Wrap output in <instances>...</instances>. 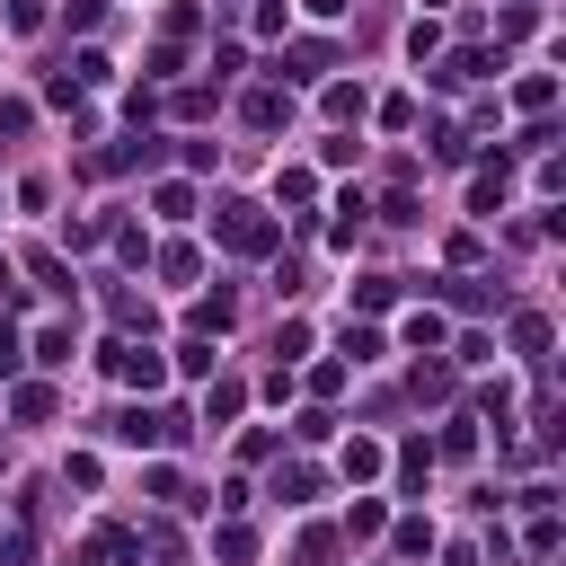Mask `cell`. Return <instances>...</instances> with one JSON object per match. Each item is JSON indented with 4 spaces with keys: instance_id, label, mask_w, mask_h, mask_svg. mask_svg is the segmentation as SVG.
<instances>
[{
    "instance_id": "cell-1",
    "label": "cell",
    "mask_w": 566,
    "mask_h": 566,
    "mask_svg": "<svg viewBox=\"0 0 566 566\" xmlns=\"http://www.w3.org/2000/svg\"><path fill=\"white\" fill-rule=\"evenodd\" d=\"M212 239H222L231 257H274V239H283V222H274V212L266 204H212Z\"/></svg>"
},
{
    "instance_id": "cell-2",
    "label": "cell",
    "mask_w": 566,
    "mask_h": 566,
    "mask_svg": "<svg viewBox=\"0 0 566 566\" xmlns=\"http://www.w3.org/2000/svg\"><path fill=\"white\" fill-rule=\"evenodd\" d=\"M107 372H115L124 390H160V381H169V354H160V345H107Z\"/></svg>"
},
{
    "instance_id": "cell-3",
    "label": "cell",
    "mask_w": 566,
    "mask_h": 566,
    "mask_svg": "<svg viewBox=\"0 0 566 566\" xmlns=\"http://www.w3.org/2000/svg\"><path fill=\"white\" fill-rule=\"evenodd\" d=\"M239 124L248 133H283V124H293V89H248L239 98Z\"/></svg>"
},
{
    "instance_id": "cell-4",
    "label": "cell",
    "mask_w": 566,
    "mask_h": 566,
    "mask_svg": "<svg viewBox=\"0 0 566 566\" xmlns=\"http://www.w3.org/2000/svg\"><path fill=\"white\" fill-rule=\"evenodd\" d=\"M505 195H514V169H505V160L469 177V212H505Z\"/></svg>"
},
{
    "instance_id": "cell-5",
    "label": "cell",
    "mask_w": 566,
    "mask_h": 566,
    "mask_svg": "<svg viewBox=\"0 0 566 566\" xmlns=\"http://www.w3.org/2000/svg\"><path fill=\"white\" fill-rule=\"evenodd\" d=\"M381 469H390V452H381L372 434H354V443H345V478H354V487H372Z\"/></svg>"
},
{
    "instance_id": "cell-6",
    "label": "cell",
    "mask_w": 566,
    "mask_h": 566,
    "mask_svg": "<svg viewBox=\"0 0 566 566\" xmlns=\"http://www.w3.org/2000/svg\"><path fill=\"white\" fill-rule=\"evenodd\" d=\"M10 416H19V424H45V416H53V381H19V390H10Z\"/></svg>"
},
{
    "instance_id": "cell-7",
    "label": "cell",
    "mask_w": 566,
    "mask_h": 566,
    "mask_svg": "<svg viewBox=\"0 0 566 566\" xmlns=\"http://www.w3.org/2000/svg\"><path fill=\"white\" fill-rule=\"evenodd\" d=\"M514 107H522V115H549V107H557V81H549V71H522V81H514Z\"/></svg>"
},
{
    "instance_id": "cell-8",
    "label": "cell",
    "mask_w": 566,
    "mask_h": 566,
    "mask_svg": "<svg viewBox=\"0 0 566 566\" xmlns=\"http://www.w3.org/2000/svg\"><path fill=\"white\" fill-rule=\"evenodd\" d=\"M212 557H222V566H248V557H257V531H248V522H222V531H212Z\"/></svg>"
},
{
    "instance_id": "cell-9",
    "label": "cell",
    "mask_w": 566,
    "mask_h": 566,
    "mask_svg": "<svg viewBox=\"0 0 566 566\" xmlns=\"http://www.w3.org/2000/svg\"><path fill=\"white\" fill-rule=\"evenodd\" d=\"M328 62H336V53H328L319 36H310V45H293V53H283V71H293V81H328Z\"/></svg>"
},
{
    "instance_id": "cell-10",
    "label": "cell",
    "mask_w": 566,
    "mask_h": 566,
    "mask_svg": "<svg viewBox=\"0 0 566 566\" xmlns=\"http://www.w3.org/2000/svg\"><path fill=\"white\" fill-rule=\"evenodd\" d=\"M36 364H45V372H62V364H71V328H62V319H45V328H36Z\"/></svg>"
},
{
    "instance_id": "cell-11",
    "label": "cell",
    "mask_w": 566,
    "mask_h": 566,
    "mask_svg": "<svg viewBox=\"0 0 566 566\" xmlns=\"http://www.w3.org/2000/svg\"><path fill=\"white\" fill-rule=\"evenodd\" d=\"M151 212H160V222H186V212H195V186H186V177L151 186Z\"/></svg>"
},
{
    "instance_id": "cell-12",
    "label": "cell",
    "mask_w": 566,
    "mask_h": 566,
    "mask_svg": "<svg viewBox=\"0 0 566 566\" xmlns=\"http://www.w3.org/2000/svg\"><path fill=\"white\" fill-rule=\"evenodd\" d=\"M239 407H248V390H239V381H212V390H204V416H212V424H231Z\"/></svg>"
},
{
    "instance_id": "cell-13",
    "label": "cell",
    "mask_w": 566,
    "mask_h": 566,
    "mask_svg": "<svg viewBox=\"0 0 566 566\" xmlns=\"http://www.w3.org/2000/svg\"><path fill=\"white\" fill-rule=\"evenodd\" d=\"M398 478H407V487L434 478V443H424V434H416V443H398Z\"/></svg>"
},
{
    "instance_id": "cell-14",
    "label": "cell",
    "mask_w": 566,
    "mask_h": 566,
    "mask_svg": "<svg viewBox=\"0 0 566 566\" xmlns=\"http://www.w3.org/2000/svg\"><path fill=\"white\" fill-rule=\"evenodd\" d=\"M390 540H398V557H434V522H424V514H407Z\"/></svg>"
},
{
    "instance_id": "cell-15",
    "label": "cell",
    "mask_w": 566,
    "mask_h": 566,
    "mask_svg": "<svg viewBox=\"0 0 566 566\" xmlns=\"http://www.w3.org/2000/svg\"><path fill=\"white\" fill-rule=\"evenodd\" d=\"M160 274H169V283H177V293H186V283H195V274H204V257H195V248H186V239H177V248H160Z\"/></svg>"
},
{
    "instance_id": "cell-16",
    "label": "cell",
    "mask_w": 566,
    "mask_h": 566,
    "mask_svg": "<svg viewBox=\"0 0 566 566\" xmlns=\"http://www.w3.org/2000/svg\"><path fill=\"white\" fill-rule=\"evenodd\" d=\"M514 354H531V364L549 354V319H540V310H522V319H514Z\"/></svg>"
},
{
    "instance_id": "cell-17",
    "label": "cell",
    "mask_w": 566,
    "mask_h": 566,
    "mask_svg": "<svg viewBox=\"0 0 566 566\" xmlns=\"http://www.w3.org/2000/svg\"><path fill=\"white\" fill-rule=\"evenodd\" d=\"M398 302V274H364L354 283V310H390Z\"/></svg>"
},
{
    "instance_id": "cell-18",
    "label": "cell",
    "mask_w": 566,
    "mask_h": 566,
    "mask_svg": "<svg viewBox=\"0 0 566 566\" xmlns=\"http://www.w3.org/2000/svg\"><path fill=\"white\" fill-rule=\"evenodd\" d=\"M274 495H283V505H310V495H319V469H274Z\"/></svg>"
},
{
    "instance_id": "cell-19",
    "label": "cell",
    "mask_w": 566,
    "mask_h": 566,
    "mask_svg": "<svg viewBox=\"0 0 566 566\" xmlns=\"http://www.w3.org/2000/svg\"><path fill=\"white\" fill-rule=\"evenodd\" d=\"M239 310H231V293H212V302H195V336H222Z\"/></svg>"
},
{
    "instance_id": "cell-20",
    "label": "cell",
    "mask_w": 566,
    "mask_h": 566,
    "mask_svg": "<svg viewBox=\"0 0 566 566\" xmlns=\"http://www.w3.org/2000/svg\"><path fill=\"white\" fill-rule=\"evenodd\" d=\"M177 372H186V381H212V336H186V345H177Z\"/></svg>"
},
{
    "instance_id": "cell-21",
    "label": "cell",
    "mask_w": 566,
    "mask_h": 566,
    "mask_svg": "<svg viewBox=\"0 0 566 566\" xmlns=\"http://www.w3.org/2000/svg\"><path fill=\"white\" fill-rule=\"evenodd\" d=\"M328 115H336V124H364L372 107H364V89H345V81H336V89H328Z\"/></svg>"
},
{
    "instance_id": "cell-22",
    "label": "cell",
    "mask_w": 566,
    "mask_h": 566,
    "mask_svg": "<svg viewBox=\"0 0 566 566\" xmlns=\"http://www.w3.org/2000/svg\"><path fill=\"white\" fill-rule=\"evenodd\" d=\"M274 354H283V364H302V354H310V328L283 319V328H274Z\"/></svg>"
},
{
    "instance_id": "cell-23",
    "label": "cell",
    "mask_w": 566,
    "mask_h": 566,
    "mask_svg": "<svg viewBox=\"0 0 566 566\" xmlns=\"http://www.w3.org/2000/svg\"><path fill=\"white\" fill-rule=\"evenodd\" d=\"M407 345H416V354H434V345H443V319H434V310H416V319H407Z\"/></svg>"
},
{
    "instance_id": "cell-24",
    "label": "cell",
    "mask_w": 566,
    "mask_h": 566,
    "mask_svg": "<svg viewBox=\"0 0 566 566\" xmlns=\"http://www.w3.org/2000/svg\"><path fill=\"white\" fill-rule=\"evenodd\" d=\"M142 487H151V495H160V505H195V495H186V487H177V469H169V460H160V469H151V478H142Z\"/></svg>"
},
{
    "instance_id": "cell-25",
    "label": "cell",
    "mask_w": 566,
    "mask_h": 566,
    "mask_svg": "<svg viewBox=\"0 0 566 566\" xmlns=\"http://www.w3.org/2000/svg\"><path fill=\"white\" fill-rule=\"evenodd\" d=\"M274 195H283V204H310V195H319V177H310V169H283V177H274Z\"/></svg>"
},
{
    "instance_id": "cell-26",
    "label": "cell",
    "mask_w": 566,
    "mask_h": 566,
    "mask_svg": "<svg viewBox=\"0 0 566 566\" xmlns=\"http://www.w3.org/2000/svg\"><path fill=\"white\" fill-rule=\"evenodd\" d=\"M36 283H45V293H71V266H62L53 248H36Z\"/></svg>"
},
{
    "instance_id": "cell-27",
    "label": "cell",
    "mask_w": 566,
    "mask_h": 566,
    "mask_svg": "<svg viewBox=\"0 0 566 566\" xmlns=\"http://www.w3.org/2000/svg\"><path fill=\"white\" fill-rule=\"evenodd\" d=\"M345 531H354V540H372V531H381V505H372V495H354V514H345Z\"/></svg>"
},
{
    "instance_id": "cell-28",
    "label": "cell",
    "mask_w": 566,
    "mask_h": 566,
    "mask_svg": "<svg viewBox=\"0 0 566 566\" xmlns=\"http://www.w3.org/2000/svg\"><path fill=\"white\" fill-rule=\"evenodd\" d=\"M345 354H354V364H372V354H381V328H354V319H345Z\"/></svg>"
},
{
    "instance_id": "cell-29",
    "label": "cell",
    "mask_w": 566,
    "mask_h": 566,
    "mask_svg": "<svg viewBox=\"0 0 566 566\" xmlns=\"http://www.w3.org/2000/svg\"><path fill=\"white\" fill-rule=\"evenodd\" d=\"M293 434H302V443H328V434H336V416H328V407H302Z\"/></svg>"
},
{
    "instance_id": "cell-30",
    "label": "cell",
    "mask_w": 566,
    "mask_h": 566,
    "mask_svg": "<svg viewBox=\"0 0 566 566\" xmlns=\"http://www.w3.org/2000/svg\"><path fill=\"white\" fill-rule=\"evenodd\" d=\"M45 27V0H10V36H36Z\"/></svg>"
},
{
    "instance_id": "cell-31",
    "label": "cell",
    "mask_w": 566,
    "mask_h": 566,
    "mask_svg": "<svg viewBox=\"0 0 566 566\" xmlns=\"http://www.w3.org/2000/svg\"><path fill=\"white\" fill-rule=\"evenodd\" d=\"M443 452H452V460H469V452H478V424H469V416H452V434H443Z\"/></svg>"
},
{
    "instance_id": "cell-32",
    "label": "cell",
    "mask_w": 566,
    "mask_h": 566,
    "mask_svg": "<svg viewBox=\"0 0 566 566\" xmlns=\"http://www.w3.org/2000/svg\"><path fill=\"white\" fill-rule=\"evenodd\" d=\"M27 124H36V107H27V98H0V133H27Z\"/></svg>"
},
{
    "instance_id": "cell-33",
    "label": "cell",
    "mask_w": 566,
    "mask_h": 566,
    "mask_svg": "<svg viewBox=\"0 0 566 566\" xmlns=\"http://www.w3.org/2000/svg\"><path fill=\"white\" fill-rule=\"evenodd\" d=\"M10 372H19V328L0 319V381H10Z\"/></svg>"
},
{
    "instance_id": "cell-34",
    "label": "cell",
    "mask_w": 566,
    "mask_h": 566,
    "mask_svg": "<svg viewBox=\"0 0 566 566\" xmlns=\"http://www.w3.org/2000/svg\"><path fill=\"white\" fill-rule=\"evenodd\" d=\"M257 36H283V0H257Z\"/></svg>"
},
{
    "instance_id": "cell-35",
    "label": "cell",
    "mask_w": 566,
    "mask_h": 566,
    "mask_svg": "<svg viewBox=\"0 0 566 566\" xmlns=\"http://www.w3.org/2000/svg\"><path fill=\"white\" fill-rule=\"evenodd\" d=\"M0 302H19V274H10V257H0Z\"/></svg>"
},
{
    "instance_id": "cell-36",
    "label": "cell",
    "mask_w": 566,
    "mask_h": 566,
    "mask_svg": "<svg viewBox=\"0 0 566 566\" xmlns=\"http://www.w3.org/2000/svg\"><path fill=\"white\" fill-rule=\"evenodd\" d=\"M336 10H345V0H310V19H336Z\"/></svg>"
}]
</instances>
